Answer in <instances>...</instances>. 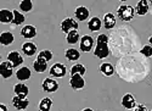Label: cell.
Wrapping results in <instances>:
<instances>
[{"instance_id": "cell-1", "label": "cell", "mask_w": 152, "mask_h": 111, "mask_svg": "<svg viewBox=\"0 0 152 111\" xmlns=\"http://www.w3.org/2000/svg\"><path fill=\"white\" fill-rule=\"evenodd\" d=\"M94 55L99 59H106L110 56L107 34H99L97 39H96V46L94 50Z\"/></svg>"}, {"instance_id": "cell-2", "label": "cell", "mask_w": 152, "mask_h": 111, "mask_svg": "<svg viewBox=\"0 0 152 111\" xmlns=\"http://www.w3.org/2000/svg\"><path fill=\"white\" fill-rule=\"evenodd\" d=\"M117 16L119 20H122L124 22H129L135 16V10L130 5H121L117 10Z\"/></svg>"}, {"instance_id": "cell-3", "label": "cell", "mask_w": 152, "mask_h": 111, "mask_svg": "<svg viewBox=\"0 0 152 111\" xmlns=\"http://www.w3.org/2000/svg\"><path fill=\"white\" fill-rule=\"evenodd\" d=\"M78 28H79V24L74 18L67 17L61 22V31L66 34H68L72 31H78Z\"/></svg>"}, {"instance_id": "cell-4", "label": "cell", "mask_w": 152, "mask_h": 111, "mask_svg": "<svg viewBox=\"0 0 152 111\" xmlns=\"http://www.w3.org/2000/svg\"><path fill=\"white\" fill-rule=\"evenodd\" d=\"M66 73H67V68L61 62H56L50 67V75L55 78H63L66 76Z\"/></svg>"}, {"instance_id": "cell-5", "label": "cell", "mask_w": 152, "mask_h": 111, "mask_svg": "<svg viewBox=\"0 0 152 111\" xmlns=\"http://www.w3.org/2000/svg\"><path fill=\"white\" fill-rule=\"evenodd\" d=\"M94 38L90 35H83L80 38V43H79V46H80V51L83 53H89L93 50L94 48Z\"/></svg>"}, {"instance_id": "cell-6", "label": "cell", "mask_w": 152, "mask_h": 111, "mask_svg": "<svg viewBox=\"0 0 152 111\" xmlns=\"http://www.w3.org/2000/svg\"><path fill=\"white\" fill-rule=\"evenodd\" d=\"M69 84L73 90H80L85 87V81L82 75H72L69 79Z\"/></svg>"}, {"instance_id": "cell-7", "label": "cell", "mask_w": 152, "mask_h": 111, "mask_svg": "<svg viewBox=\"0 0 152 111\" xmlns=\"http://www.w3.org/2000/svg\"><path fill=\"white\" fill-rule=\"evenodd\" d=\"M42 88L46 93H55L58 89V83L53 78H45L42 83Z\"/></svg>"}, {"instance_id": "cell-8", "label": "cell", "mask_w": 152, "mask_h": 111, "mask_svg": "<svg viewBox=\"0 0 152 111\" xmlns=\"http://www.w3.org/2000/svg\"><path fill=\"white\" fill-rule=\"evenodd\" d=\"M14 66L11 65V62L9 61H3L1 64H0V75H1L3 78H10L12 75H14Z\"/></svg>"}, {"instance_id": "cell-9", "label": "cell", "mask_w": 152, "mask_h": 111, "mask_svg": "<svg viewBox=\"0 0 152 111\" xmlns=\"http://www.w3.org/2000/svg\"><path fill=\"white\" fill-rule=\"evenodd\" d=\"M7 61H9V62H11V65L14 66V67H18L20 65L23 64V57H22V55L17 50H14V51H10L9 53Z\"/></svg>"}, {"instance_id": "cell-10", "label": "cell", "mask_w": 152, "mask_h": 111, "mask_svg": "<svg viewBox=\"0 0 152 111\" xmlns=\"http://www.w3.org/2000/svg\"><path fill=\"white\" fill-rule=\"evenodd\" d=\"M14 93L18 98H22V99H27L28 93H29V88L24 83H17L15 87H14Z\"/></svg>"}, {"instance_id": "cell-11", "label": "cell", "mask_w": 152, "mask_h": 111, "mask_svg": "<svg viewBox=\"0 0 152 111\" xmlns=\"http://www.w3.org/2000/svg\"><path fill=\"white\" fill-rule=\"evenodd\" d=\"M122 106L126 110H132V109H135L136 107V100L133 94H125L123 98H122Z\"/></svg>"}, {"instance_id": "cell-12", "label": "cell", "mask_w": 152, "mask_h": 111, "mask_svg": "<svg viewBox=\"0 0 152 111\" xmlns=\"http://www.w3.org/2000/svg\"><path fill=\"white\" fill-rule=\"evenodd\" d=\"M12 105H14V107L18 111H24L29 106V101L27 99H22V98H18L15 95L12 98Z\"/></svg>"}, {"instance_id": "cell-13", "label": "cell", "mask_w": 152, "mask_h": 111, "mask_svg": "<svg viewBox=\"0 0 152 111\" xmlns=\"http://www.w3.org/2000/svg\"><path fill=\"white\" fill-rule=\"evenodd\" d=\"M16 77L18 81L23 82V81H28L31 77H32V71L29 70V67L27 66H22L17 70L16 72Z\"/></svg>"}, {"instance_id": "cell-14", "label": "cell", "mask_w": 152, "mask_h": 111, "mask_svg": "<svg viewBox=\"0 0 152 111\" xmlns=\"http://www.w3.org/2000/svg\"><path fill=\"white\" fill-rule=\"evenodd\" d=\"M74 16L78 21H85L90 16V11L85 6H78L74 11Z\"/></svg>"}, {"instance_id": "cell-15", "label": "cell", "mask_w": 152, "mask_h": 111, "mask_svg": "<svg viewBox=\"0 0 152 111\" xmlns=\"http://www.w3.org/2000/svg\"><path fill=\"white\" fill-rule=\"evenodd\" d=\"M21 35L24 39H32L37 35V28L32 24H27L21 29Z\"/></svg>"}, {"instance_id": "cell-16", "label": "cell", "mask_w": 152, "mask_h": 111, "mask_svg": "<svg viewBox=\"0 0 152 111\" xmlns=\"http://www.w3.org/2000/svg\"><path fill=\"white\" fill-rule=\"evenodd\" d=\"M22 53L26 55V56H34L35 53H37V45L32 42H26V43H23L22 45Z\"/></svg>"}, {"instance_id": "cell-17", "label": "cell", "mask_w": 152, "mask_h": 111, "mask_svg": "<svg viewBox=\"0 0 152 111\" xmlns=\"http://www.w3.org/2000/svg\"><path fill=\"white\" fill-rule=\"evenodd\" d=\"M12 21H14V12L7 9L0 10V22L7 24V23H12Z\"/></svg>"}, {"instance_id": "cell-18", "label": "cell", "mask_w": 152, "mask_h": 111, "mask_svg": "<svg viewBox=\"0 0 152 111\" xmlns=\"http://www.w3.org/2000/svg\"><path fill=\"white\" fill-rule=\"evenodd\" d=\"M102 23H104V27L106 29H112L116 26V16L113 14H111V12H107V14L104 16Z\"/></svg>"}, {"instance_id": "cell-19", "label": "cell", "mask_w": 152, "mask_h": 111, "mask_svg": "<svg viewBox=\"0 0 152 111\" xmlns=\"http://www.w3.org/2000/svg\"><path fill=\"white\" fill-rule=\"evenodd\" d=\"M148 9H150V3L146 1V0H140L136 5L135 11H136V14L139 16H144L148 12Z\"/></svg>"}, {"instance_id": "cell-20", "label": "cell", "mask_w": 152, "mask_h": 111, "mask_svg": "<svg viewBox=\"0 0 152 111\" xmlns=\"http://www.w3.org/2000/svg\"><path fill=\"white\" fill-rule=\"evenodd\" d=\"M14 40H15V37L11 32H3L0 34V43H1V45H4V46L12 44Z\"/></svg>"}, {"instance_id": "cell-21", "label": "cell", "mask_w": 152, "mask_h": 111, "mask_svg": "<svg viewBox=\"0 0 152 111\" xmlns=\"http://www.w3.org/2000/svg\"><path fill=\"white\" fill-rule=\"evenodd\" d=\"M100 72L102 73L105 77H111L113 76V73H115V67H113L110 62H104L100 65Z\"/></svg>"}, {"instance_id": "cell-22", "label": "cell", "mask_w": 152, "mask_h": 111, "mask_svg": "<svg viewBox=\"0 0 152 111\" xmlns=\"http://www.w3.org/2000/svg\"><path fill=\"white\" fill-rule=\"evenodd\" d=\"M102 27V21H101L99 17H93L90 18V21L88 22V28H89L91 32H97Z\"/></svg>"}, {"instance_id": "cell-23", "label": "cell", "mask_w": 152, "mask_h": 111, "mask_svg": "<svg viewBox=\"0 0 152 111\" xmlns=\"http://www.w3.org/2000/svg\"><path fill=\"white\" fill-rule=\"evenodd\" d=\"M33 68L38 73H44L48 70V62H46V61H44V60L37 59L33 62Z\"/></svg>"}, {"instance_id": "cell-24", "label": "cell", "mask_w": 152, "mask_h": 111, "mask_svg": "<svg viewBox=\"0 0 152 111\" xmlns=\"http://www.w3.org/2000/svg\"><path fill=\"white\" fill-rule=\"evenodd\" d=\"M65 56L67 60L69 61H78L80 59V53L74 48H71V49H67L65 51Z\"/></svg>"}, {"instance_id": "cell-25", "label": "cell", "mask_w": 152, "mask_h": 111, "mask_svg": "<svg viewBox=\"0 0 152 111\" xmlns=\"http://www.w3.org/2000/svg\"><path fill=\"white\" fill-rule=\"evenodd\" d=\"M80 39V35L78 31H72L66 35V40L68 44H77Z\"/></svg>"}, {"instance_id": "cell-26", "label": "cell", "mask_w": 152, "mask_h": 111, "mask_svg": "<svg viewBox=\"0 0 152 111\" xmlns=\"http://www.w3.org/2000/svg\"><path fill=\"white\" fill-rule=\"evenodd\" d=\"M85 72H86V68L82 64H75V65H73L71 67V76L72 75H82V76H84Z\"/></svg>"}, {"instance_id": "cell-27", "label": "cell", "mask_w": 152, "mask_h": 111, "mask_svg": "<svg viewBox=\"0 0 152 111\" xmlns=\"http://www.w3.org/2000/svg\"><path fill=\"white\" fill-rule=\"evenodd\" d=\"M53 106V100L50 98H44V99L40 100L39 103V110L40 111H50Z\"/></svg>"}, {"instance_id": "cell-28", "label": "cell", "mask_w": 152, "mask_h": 111, "mask_svg": "<svg viewBox=\"0 0 152 111\" xmlns=\"http://www.w3.org/2000/svg\"><path fill=\"white\" fill-rule=\"evenodd\" d=\"M12 12H14V21H12V24L18 26V24H22L24 21H26V17H24V15L21 14L18 10H14Z\"/></svg>"}, {"instance_id": "cell-29", "label": "cell", "mask_w": 152, "mask_h": 111, "mask_svg": "<svg viewBox=\"0 0 152 111\" xmlns=\"http://www.w3.org/2000/svg\"><path fill=\"white\" fill-rule=\"evenodd\" d=\"M53 57H54V55H53L51 50H42L39 54H38L37 59H40V60H44L46 62H49L50 60H53Z\"/></svg>"}, {"instance_id": "cell-30", "label": "cell", "mask_w": 152, "mask_h": 111, "mask_svg": "<svg viewBox=\"0 0 152 111\" xmlns=\"http://www.w3.org/2000/svg\"><path fill=\"white\" fill-rule=\"evenodd\" d=\"M20 9L23 12H29L33 10V3L31 0H23V1L20 3Z\"/></svg>"}, {"instance_id": "cell-31", "label": "cell", "mask_w": 152, "mask_h": 111, "mask_svg": "<svg viewBox=\"0 0 152 111\" xmlns=\"http://www.w3.org/2000/svg\"><path fill=\"white\" fill-rule=\"evenodd\" d=\"M141 55H144L145 57H151L152 56V46L148 44V45H145L142 46V49L140 50Z\"/></svg>"}, {"instance_id": "cell-32", "label": "cell", "mask_w": 152, "mask_h": 111, "mask_svg": "<svg viewBox=\"0 0 152 111\" xmlns=\"http://www.w3.org/2000/svg\"><path fill=\"white\" fill-rule=\"evenodd\" d=\"M134 111H147V107L144 104H139V105H136V107L134 109Z\"/></svg>"}, {"instance_id": "cell-33", "label": "cell", "mask_w": 152, "mask_h": 111, "mask_svg": "<svg viewBox=\"0 0 152 111\" xmlns=\"http://www.w3.org/2000/svg\"><path fill=\"white\" fill-rule=\"evenodd\" d=\"M0 111H7V106L5 104H0Z\"/></svg>"}, {"instance_id": "cell-34", "label": "cell", "mask_w": 152, "mask_h": 111, "mask_svg": "<svg viewBox=\"0 0 152 111\" xmlns=\"http://www.w3.org/2000/svg\"><path fill=\"white\" fill-rule=\"evenodd\" d=\"M82 111H94V110L90 109V107H86V109H84V110H82Z\"/></svg>"}, {"instance_id": "cell-35", "label": "cell", "mask_w": 152, "mask_h": 111, "mask_svg": "<svg viewBox=\"0 0 152 111\" xmlns=\"http://www.w3.org/2000/svg\"><path fill=\"white\" fill-rule=\"evenodd\" d=\"M148 43H150V45L152 46V35L150 37V38H148Z\"/></svg>"}, {"instance_id": "cell-36", "label": "cell", "mask_w": 152, "mask_h": 111, "mask_svg": "<svg viewBox=\"0 0 152 111\" xmlns=\"http://www.w3.org/2000/svg\"><path fill=\"white\" fill-rule=\"evenodd\" d=\"M148 3H150V4H151V5H152V0H151V1H148Z\"/></svg>"}]
</instances>
